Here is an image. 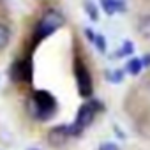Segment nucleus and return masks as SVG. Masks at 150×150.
I'll list each match as a JSON object with an SVG mask.
<instances>
[{
  "label": "nucleus",
  "instance_id": "6e6552de",
  "mask_svg": "<svg viewBox=\"0 0 150 150\" xmlns=\"http://www.w3.org/2000/svg\"><path fill=\"white\" fill-rule=\"evenodd\" d=\"M11 41V30L7 25L4 23H0V50H4Z\"/></svg>",
  "mask_w": 150,
  "mask_h": 150
},
{
  "label": "nucleus",
  "instance_id": "7ed1b4c3",
  "mask_svg": "<svg viewBox=\"0 0 150 150\" xmlns=\"http://www.w3.org/2000/svg\"><path fill=\"white\" fill-rule=\"evenodd\" d=\"M76 81H78V92H80L81 97L92 96V90H94L92 76H90L88 69H87L83 64H78V65H76Z\"/></svg>",
  "mask_w": 150,
  "mask_h": 150
},
{
  "label": "nucleus",
  "instance_id": "2eb2a0df",
  "mask_svg": "<svg viewBox=\"0 0 150 150\" xmlns=\"http://www.w3.org/2000/svg\"><path fill=\"white\" fill-rule=\"evenodd\" d=\"M129 53H132V44L131 42H125L124 48H120V53L118 55H129Z\"/></svg>",
  "mask_w": 150,
  "mask_h": 150
},
{
  "label": "nucleus",
  "instance_id": "a211bd4d",
  "mask_svg": "<svg viewBox=\"0 0 150 150\" xmlns=\"http://www.w3.org/2000/svg\"><path fill=\"white\" fill-rule=\"evenodd\" d=\"M32 150H35V148H32Z\"/></svg>",
  "mask_w": 150,
  "mask_h": 150
},
{
  "label": "nucleus",
  "instance_id": "1a4fd4ad",
  "mask_svg": "<svg viewBox=\"0 0 150 150\" xmlns=\"http://www.w3.org/2000/svg\"><path fill=\"white\" fill-rule=\"evenodd\" d=\"M103 6H104V11L110 14H113L115 11H120L124 7V4L118 2V0H103Z\"/></svg>",
  "mask_w": 150,
  "mask_h": 150
},
{
  "label": "nucleus",
  "instance_id": "dca6fc26",
  "mask_svg": "<svg viewBox=\"0 0 150 150\" xmlns=\"http://www.w3.org/2000/svg\"><path fill=\"white\" fill-rule=\"evenodd\" d=\"M141 62H143V67H148L150 65V55H146L145 58H141Z\"/></svg>",
  "mask_w": 150,
  "mask_h": 150
},
{
  "label": "nucleus",
  "instance_id": "ddd939ff",
  "mask_svg": "<svg viewBox=\"0 0 150 150\" xmlns=\"http://www.w3.org/2000/svg\"><path fill=\"white\" fill-rule=\"evenodd\" d=\"M99 150H120V146L117 143H103L99 146Z\"/></svg>",
  "mask_w": 150,
  "mask_h": 150
},
{
  "label": "nucleus",
  "instance_id": "f3484780",
  "mask_svg": "<svg viewBox=\"0 0 150 150\" xmlns=\"http://www.w3.org/2000/svg\"><path fill=\"white\" fill-rule=\"evenodd\" d=\"M148 88H150V81H148Z\"/></svg>",
  "mask_w": 150,
  "mask_h": 150
},
{
  "label": "nucleus",
  "instance_id": "4468645a",
  "mask_svg": "<svg viewBox=\"0 0 150 150\" xmlns=\"http://www.w3.org/2000/svg\"><path fill=\"white\" fill-rule=\"evenodd\" d=\"M87 11H88V14H90L92 20H97V11H96V7L90 2H87Z\"/></svg>",
  "mask_w": 150,
  "mask_h": 150
},
{
  "label": "nucleus",
  "instance_id": "20e7f679",
  "mask_svg": "<svg viewBox=\"0 0 150 150\" xmlns=\"http://www.w3.org/2000/svg\"><path fill=\"white\" fill-rule=\"evenodd\" d=\"M94 117H96V106H94V103H85V104L80 106V110H78V113H76L74 125H78L81 131H85V129L92 124Z\"/></svg>",
  "mask_w": 150,
  "mask_h": 150
},
{
  "label": "nucleus",
  "instance_id": "9d476101",
  "mask_svg": "<svg viewBox=\"0 0 150 150\" xmlns=\"http://www.w3.org/2000/svg\"><path fill=\"white\" fill-rule=\"evenodd\" d=\"M141 69H143L141 58H132V60H129V64H127V72H129V74L136 76V74H139Z\"/></svg>",
  "mask_w": 150,
  "mask_h": 150
},
{
  "label": "nucleus",
  "instance_id": "9b49d317",
  "mask_svg": "<svg viewBox=\"0 0 150 150\" xmlns=\"http://www.w3.org/2000/svg\"><path fill=\"white\" fill-rule=\"evenodd\" d=\"M87 35H88V39H90L92 42H96V44H97V48H99L101 51H104V39H103V35L94 34L92 30H87Z\"/></svg>",
  "mask_w": 150,
  "mask_h": 150
},
{
  "label": "nucleus",
  "instance_id": "39448f33",
  "mask_svg": "<svg viewBox=\"0 0 150 150\" xmlns=\"http://www.w3.org/2000/svg\"><path fill=\"white\" fill-rule=\"evenodd\" d=\"M11 76L14 81H25L30 83L32 81V65L28 60H18L14 62L13 69H11Z\"/></svg>",
  "mask_w": 150,
  "mask_h": 150
},
{
  "label": "nucleus",
  "instance_id": "423d86ee",
  "mask_svg": "<svg viewBox=\"0 0 150 150\" xmlns=\"http://www.w3.org/2000/svg\"><path fill=\"white\" fill-rule=\"evenodd\" d=\"M67 138H71L69 136V125H57L50 131V143H53V145H60Z\"/></svg>",
  "mask_w": 150,
  "mask_h": 150
},
{
  "label": "nucleus",
  "instance_id": "f03ea898",
  "mask_svg": "<svg viewBox=\"0 0 150 150\" xmlns=\"http://www.w3.org/2000/svg\"><path fill=\"white\" fill-rule=\"evenodd\" d=\"M64 25V16L57 11H48L41 21L37 23V30H35V37L37 39H44L51 34H55L60 27Z\"/></svg>",
  "mask_w": 150,
  "mask_h": 150
},
{
  "label": "nucleus",
  "instance_id": "f257e3e1",
  "mask_svg": "<svg viewBox=\"0 0 150 150\" xmlns=\"http://www.w3.org/2000/svg\"><path fill=\"white\" fill-rule=\"evenodd\" d=\"M30 108H32L35 118L46 120V118L53 117V113L57 110V101H55V97L50 92H46V90H35L34 97L30 101Z\"/></svg>",
  "mask_w": 150,
  "mask_h": 150
},
{
  "label": "nucleus",
  "instance_id": "f8f14e48",
  "mask_svg": "<svg viewBox=\"0 0 150 150\" xmlns=\"http://www.w3.org/2000/svg\"><path fill=\"white\" fill-rule=\"evenodd\" d=\"M106 76H108L113 83H118V81L122 80V71H113V72H108Z\"/></svg>",
  "mask_w": 150,
  "mask_h": 150
},
{
  "label": "nucleus",
  "instance_id": "0eeeda50",
  "mask_svg": "<svg viewBox=\"0 0 150 150\" xmlns=\"http://www.w3.org/2000/svg\"><path fill=\"white\" fill-rule=\"evenodd\" d=\"M138 32H139L141 37L150 39V14H145V16L139 18V21H138Z\"/></svg>",
  "mask_w": 150,
  "mask_h": 150
}]
</instances>
